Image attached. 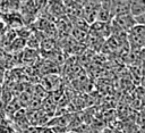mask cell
Returning a JSON list of instances; mask_svg holds the SVG:
<instances>
[{"instance_id":"cell-1","label":"cell","mask_w":145,"mask_h":133,"mask_svg":"<svg viewBox=\"0 0 145 133\" xmlns=\"http://www.w3.org/2000/svg\"><path fill=\"white\" fill-rule=\"evenodd\" d=\"M127 41L134 50H142L145 44V26L144 25H135L127 33Z\"/></svg>"},{"instance_id":"cell-2","label":"cell","mask_w":145,"mask_h":133,"mask_svg":"<svg viewBox=\"0 0 145 133\" xmlns=\"http://www.w3.org/2000/svg\"><path fill=\"white\" fill-rule=\"evenodd\" d=\"M110 10L112 18L123 14H129V1H111Z\"/></svg>"},{"instance_id":"cell-3","label":"cell","mask_w":145,"mask_h":133,"mask_svg":"<svg viewBox=\"0 0 145 133\" xmlns=\"http://www.w3.org/2000/svg\"><path fill=\"white\" fill-rule=\"evenodd\" d=\"M129 14L133 17L145 15V2L142 0L129 1Z\"/></svg>"},{"instance_id":"cell-4","label":"cell","mask_w":145,"mask_h":133,"mask_svg":"<svg viewBox=\"0 0 145 133\" xmlns=\"http://www.w3.org/2000/svg\"><path fill=\"white\" fill-rule=\"evenodd\" d=\"M2 80H3V72L0 70V82H2Z\"/></svg>"},{"instance_id":"cell-5","label":"cell","mask_w":145,"mask_h":133,"mask_svg":"<svg viewBox=\"0 0 145 133\" xmlns=\"http://www.w3.org/2000/svg\"><path fill=\"white\" fill-rule=\"evenodd\" d=\"M69 133H76V132H69Z\"/></svg>"}]
</instances>
